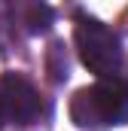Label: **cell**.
<instances>
[{"instance_id": "277c9868", "label": "cell", "mask_w": 128, "mask_h": 131, "mask_svg": "<svg viewBox=\"0 0 128 131\" xmlns=\"http://www.w3.org/2000/svg\"><path fill=\"white\" fill-rule=\"evenodd\" d=\"M9 18H12V25H18V31L37 37L52 28L55 15L46 0H9Z\"/></svg>"}, {"instance_id": "5b68a950", "label": "cell", "mask_w": 128, "mask_h": 131, "mask_svg": "<svg viewBox=\"0 0 128 131\" xmlns=\"http://www.w3.org/2000/svg\"><path fill=\"white\" fill-rule=\"evenodd\" d=\"M3 122H6V113H3V104H0V128H3Z\"/></svg>"}, {"instance_id": "6da1fadb", "label": "cell", "mask_w": 128, "mask_h": 131, "mask_svg": "<svg viewBox=\"0 0 128 131\" xmlns=\"http://www.w3.org/2000/svg\"><path fill=\"white\" fill-rule=\"evenodd\" d=\"M70 119L79 128L101 131L128 122V85L116 76H107L89 89H79L70 101Z\"/></svg>"}, {"instance_id": "7a4b0ae2", "label": "cell", "mask_w": 128, "mask_h": 131, "mask_svg": "<svg viewBox=\"0 0 128 131\" xmlns=\"http://www.w3.org/2000/svg\"><path fill=\"white\" fill-rule=\"evenodd\" d=\"M73 40H76L79 61L92 73H98L101 79L119 73V67H122V43L107 25H101L98 18H89V15H79L76 28H73Z\"/></svg>"}, {"instance_id": "3957f363", "label": "cell", "mask_w": 128, "mask_h": 131, "mask_svg": "<svg viewBox=\"0 0 128 131\" xmlns=\"http://www.w3.org/2000/svg\"><path fill=\"white\" fill-rule=\"evenodd\" d=\"M0 104H3L6 122H18V125H31L43 113V101L37 95V89L18 73L0 76Z\"/></svg>"}]
</instances>
